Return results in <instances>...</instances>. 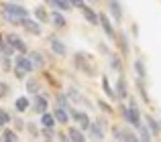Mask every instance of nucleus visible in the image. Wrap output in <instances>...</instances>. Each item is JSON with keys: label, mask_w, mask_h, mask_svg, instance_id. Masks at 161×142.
I'll use <instances>...</instances> for the list:
<instances>
[{"label": "nucleus", "mask_w": 161, "mask_h": 142, "mask_svg": "<svg viewBox=\"0 0 161 142\" xmlns=\"http://www.w3.org/2000/svg\"><path fill=\"white\" fill-rule=\"evenodd\" d=\"M120 116H122V120H125L129 126H133V128H137L139 124H143L141 122V110H139V106H137V102H135L133 98H129V106L126 104H120Z\"/></svg>", "instance_id": "f257e3e1"}, {"label": "nucleus", "mask_w": 161, "mask_h": 142, "mask_svg": "<svg viewBox=\"0 0 161 142\" xmlns=\"http://www.w3.org/2000/svg\"><path fill=\"white\" fill-rule=\"evenodd\" d=\"M2 12L8 16H14V18L23 20L29 16V10L23 6V4H19L16 0H6V2H2Z\"/></svg>", "instance_id": "f03ea898"}, {"label": "nucleus", "mask_w": 161, "mask_h": 142, "mask_svg": "<svg viewBox=\"0 0 161 142\" xmlns=\"http://www.w3.org/2000/svg\"><path fill=\"white\" fill-rule=\"evenodd\" d=\"M106 120L104 118H98V120H94V122H90V128H88V132H90V136L94 140H102L104 138V134H106Z\"/></svg>", "instance_id": "7ed1b4c3"}, {"label": "nucleus", "mask_w": 161, "mask_h": 142, "mask_svg": "<svg viewBox=\"0 0 161 142\" xmlns=\"http://www.w3.org/2000/svg\"><path fill=\"white\" fill-rule=\"evenodd\" d=\"M67 114H69V118H74L75 122H78V126H80V130L82 132H86L88 128H90V116L86 114V112H82V110H74V108H69L67 110Z\"/></svg>", "instance_id": "20e7f679"}, {"label": "nucleus", "mask_w": 161, "mask_h": 142, "mask_svg": "<svg viewBox=\"0 0 161 142\" xmlns=\"http://www.w3.org/2000/svg\"><path fill=\"white\" fill-rule=\"evenodd\" d=\"M98 24L102 27L104 35H106L108 39H112V41H114V37H116V28H114V24L110 23L108 14H104V12H100V14H98Z\"/></svg>", "instance_id": "39448f33"}, {"label": "nucleus", "mask_w": 161, "mask_h": 142, "mask_svg": "<svg viewBox=\"0 0 161 142\" xmlns=\"http://www.w3.org/2000/svg\"><path fill=\"white\" fill-rule=\"evenodd\" d=\"M4 41H6V43L10 45V47L14 49L16 53H27V43H25V41L20 39L19 35L10 33V35H6V37H4Z\"/></svg>", "instance_id": "423d86ee"}, {"label": "nucleus", "mask_w": 161, "mask_h": 142, "mask_svg": "<svg viewBox=\"0 0 161 142\" xmlns=\"http://www.w3.org/2000/svg\"><path fill=\"white\" fill-rule=\"evenodd\" d=\"M112 136L116 140H129V142H137L139 140V136L135 134L133 130H129V128H112Z\"/></svg>", "instance_id": "0eeeda50"}, {"label": "nucleus", "mask_w": 161, "mask_h": 142, "mask_svg": "<svg viewBox=\"0 0 161 142\" xmlns=\"http://www.w3.org/2000/svg\"><path fill=\"white\" fill-rule=\"evenodd\" d=\"M86 57H88L86 53H78V55H75V67L92 77V75H94V67L90 65V61H86Z\"/></svg>", "instance_id": "6e6552de"}, {"label": "nucleus", "mask_w": 161, "mask_h": 142, "mask_svg": "<svg viewBox=\"0 0 161 142\" xmlns=\"http://www.w3.org/2000/svg\"><path fill=\"white\" fill-rule=\"evenodd\" d=\"M14 67L27 71V73H31V71L35 69V67H33V63H31V59L27 57V53H19V55L14 57Z\"/></svg>", "instance_id": "1a4fd4ad"}, {"label": "nucleus", "mask_w": 161, "mask_h": 142, "mask_svg": "<svg viewBox=\"0 0 161 142\" xmlns=\"http://www.w3.org/2000/svg\"><path fill=\"white\" fill-rule=\"evenodd\" d=\"M49 108V102L45 95L41 94H35V98H33V112H37V114H43V112H47Z\"/></svg>", "instance_id": "9d476101"}, {"label": "nucleus", "mask_w": 161, "mask_h": 142, "mask_svg": "<svg viewBox=\"0 0 161 142\" xmlns=\"http://www.w3.org/2000/svg\"><path fill=\"white\" fill-rule=\"evenodd\" d=\"M106 4H108V10H110V14H112V18L116 20V23H120L122 20V4H120V0H106Z\"/></svg>", "instance_id": "9b49d317"}, {"label": "nucleus", "mask_w": 161, "mask_h": 142, "mask_svg": "<svg viewBox=\"0 0 161 142\" xmlns=\"http://www.w3.org/2000/svg\"><path fill=\"white\" fill-rule=\"evenodd\" d=\"M114 94H116L118 99H126V98H129V85H126L125 77H118L116 87H114Z\"/></svg>", "instance_id": "f8f14e48"}, {"label": "nucleus", "mask_w": 161, "mask_h": 142, "mask_svg": "<svg viewBox=\"0 0 161 142\" xmlns=\"http://www.w3.org/2000/svg\"><path fill=\"white\" fill-rule=\"evenodd\" d=\"M25 27V31L27 33H31V35H35V37H41V27H39V23H35V20H31L27 16V18H23V23H20Z\"/></svg>", "instance_id": "ddd939ff"}, {"label": "nucleus", "mask_w": 161, "mask_h": 142, "mask_svg": "<svg viewBox=\"0 0 161 142\" xmlns=\"http://www.w3.org/2000/svg\"><path fill=\"white\" fill-rule=\"evenodd\" d=\"M80 10H82L84 18H86L88 23L92 24V27H96V24H98V12H96L94 8H90V6H86V4H84V6L80 8Z\"/></svg>", "instance_id": "4468645a"}, {"label": "nucleus", "mask_w": 161, "mask_h": 142, "mask_svg": "<svg viewBox=\"0 0 161 142\" xmlns=\"http://www.w3.org/2000/svg\"><path fill=\"white\" fill-rule=\"evenodd\" d=\"M114 41L118 43V49H120V53L122 55H129L130 53V47H129V39H126V33H118L116 37H114Z\"/></svg>", "instance_id": "2eb2a0df"}, {"label": "nucleus", "mask_w": 161, "mask_h": 142, "mask_svg": "<svg viewBox=\"0 0 161 142\" xmlns=\"http://www.w3.org/2000/svg\"><path fill=\"white\" fill-rule=\"evenodd\" d=\"M145 122H147V128H149L151 136H157L159 132H161V122H159L157 118H153V116L147 114V116H145Z\"/></svg>", "instance_id": "dca6fc26"}, {"label": "nucleus", "mask_w": 161, "mask_h": 142, "mask_svg": "<svg viewBox=\"0 0 161 142\" xmlns=\"http://www.w3.org/2000/svg\"><path fill=\"white\" fill-rule=\"evenodd\" d=\"M27 57L31 59V63H33V67H35V69H39V67H45V55H43L41 51H31Z\"/></svg>", "instance_id": "f3484780"}, {"label": "nucleus", "mask_w": 161, "mask_h": 142, "mask_svg": "<svg viewBox=\"0 0 161 142\" xmlns=\"http://www.w3.org/2000/svg\"><path fill=\"white\" fill-rule=\"evenodd\" d=\"M51 51L55 53V55H61V57L67 55L65 43H63V41H59V39H55V37H51Z\"/></svg>", "instance_id": "a211bd4d"}, {"label": "nucleus", "mask_w": 161, "mask_h": 142, "mask_svg": "<svg viewBox=\"0 0 161 142\" xmlns=\"http://www.w3.org/2000/svg\"><path fill=\"white\" fill-rule=\"evenodd\" d=\"M29 106H31V102H29L27 95H20V98H16V99H14V110L19 112V114L27 112V110H29Z\"/></svg>", "instance_id": "6ab92c4d"}, {"label": "nucleus", "mask_w": 161, "mask_h": 142, "mask_svg": "<svg viewBox=\"0 0 161 142\" xmlns=\"http://www.w3.org/2000/svg\"><path fill=\"white\" fill-rule=\"evenodd\" d=\"M53 118H55V122H61V124H67L69 122V114H67V110L65 108H55V112H53Z\"/></svg>", "instance_id": "aec40b11"}, {"label": "nucleus", "mask_w": 161, "mask_h": 142, "mask_svg": "<svg viewBox=\"0 0 161 142\" xmlns=\"http://www.w3.org/2000/svg\"><path fill=\"white\" fill-rule=\"evenodd\" d=\"M67 140H71V142H84V140H86V136H84V132L78 130V128H69V130H67Z\"/></svg>", "instance_id": "412c9836"}, {"label": "nucleus", "mask_w": 161, "mask_h": 142, "mask_svg": "<svg viewBox=\"0 0 161 142\" xmlns=\"http://www.w3.org/2000/svg\"><path fill=\"white\" fill-rule=\"evenodd\" d=\"M45 2H49L51 6H55L57 10H61V12H69L71 10V4L67 2V0H45Z\"/></svg>", "instance_id": "4be33fe9"}, {"label": "nucleus", "mask_w": 161, "mask_h": 142, "mask_svg": "<svg viewBox=\"0 0 161 142\" xmlns=\"http://www.w3.org/2000/svg\"><path fill=\"white\" fill-rule=\"evenodd\" d=\"M135 71H137V77L139 79H147V69H145V63H143L141 57L135 59Z\"/></svg>", "instance_id": "5701e85b"}, {"label": "nucleus", "mask_w": 161, "mask_h": 142, "mask_svg": "<svg viewBox=\"0 0 161 142\" xmlns=\"http://www.w3.org/2000/svg\"><path fill=\"white\" fill-rule=\"evenodd\" d=\"M41 126H43V128H55V118H53V114L43 112V114H41Z\"/></svg>", "instance_id": "b1692460"}, {"label": "nucleus", "mask_w": 161, "mask_h": 142, "mask_svg": "<svg viewBox=\"0 0 161 142\" xmlns=\"http://www.w3.org/2000/svg\"><path fill=\"white\" fill-rule=\"evenodd\" d=\"M137 89H139V95L145 104H149V94H147V87H145V79H139L137 77Z\"/></svg>", "instance_id": "393cba45"}, {"label": "nucleus", "mask_w": 161, "mask_h": 142, "mask_svg": "<svg viewBox=\"0 0 161 142\" xmlns=\"http://www.w3.org/2000/svg\"><path fill=\"white\" fill-rule=\"evenodd\" d=\"M102 89H104V94H106L110 99H116V94H114V87L110 85L108 77H102Z\"/></svg>", "instance_id": "a878e982"}, {"label": "nucleus", "mask_w": 161, "mask_h": 142, "mask_svg": "<svg viewBox=\"0 0 161 142\" xmlns=\"http://www.w3.org/2000/svg\"><path fill=\"white\" fill-rule=\"evenodd\" d=\"M35 18L39 20V23H47V20H49L47 8H45V6H37V8H35Z\"/></svg>", "instance_id": "bb28decb"}, {"label": "nucleus", "mask_w": 161, "mask_h": 142, "mask_svg": "<svg viewBox=\"0 0 161 142\" xmlns=\"http://www.w3.org/2000/svg\"><path fill=\"white\" fill-rule=\"evenodd\" d=\"M137 130H139V140H143V142H149L153 136H151V132H149V128L147 126H143V124H139L137 126Z\"/></svg>", "instance_id": "cd10ccee"}, {"label": "nucleus", "mask_w": 161, "mask_h": 142, "mask_svg": "<svg viewBox=\"0 0 161 142\" xmlns=\"http://www.w3.org/2000/svg\"><path fill=\"white\" fill-rule=\"evenodd\" d=\"M53 24L57 28H63L67 24V20H65V16L61 14V10H57V12H53Z\"/></svg>", "instance_id": "c85d7f7f"}, {"label": "nucleus", "mask_w": 161, "mask_h": 142, "mask_svg": "<svg viewBox=\"0 0 161 142\" xmlns=\"http://www.w3.org/2000/svg\"><path fill=\"white\" fill-rule=\"evenodd\" d=\"M110 69H114L116 73H122V61L118 55H110Z\"/></svg>", "instance_id": "c756f323"}, {"label": "nucleus", "mask_w": 161, "mask_h": 142, "mask_svg": "<svg viewBox=\"0 0 161 142\" xmlns=\"http://www.w3.org/2000/svg\"><path fill=\"white\" fill-rule=\"evenodd\" d=\"M0 53H2V55H6V57H12V55H14V49H12L10 45L2 39V41H0Z\"/></svg>", "instance_id": "7c9ffc66"}, {"label": "nucleus", "mask_w": 161, "mask_h": 142, "mask_svg": "<svg viewBox=\"0 0 161 142\" xmlns=\"http://www.w3.org/2000/svg\"><path fill=\"white\" fill-rule=\"evenodd\" d=\"M39 89H41V85H39V81H37V79H29L27 81V91L29 94H39Z\"/></svg>", "instance_id": "2f4dec72"}, {"label": "nucleus", "mask_w": 161, "mask_h": 142, "mask_svg": "<svg viewBox=\"0 0 161 142\" xmlns=\"http://www.w3.org/2000/svg\"><path fill=\"white\" fill-rule=\"evenodd\" d=\"M2 130H4V128H2ZM2 140L4 142H16L19 136H16V132H12V130H4L2 132Z\"/></svg>", "instance_id": "473e14b6"}, {"label": "nucleus", "mask_w": 161, "mask_h": 142, "mask_svg": "<svg viewBox=\"0 0 161 142\" xmlns=\"http://www.w3.org/2000/svg\"><path fill=\"white\" fill-rule=\"evenodd\" d=\"M57 106L59 108H65V110H69V102H67V98H65V94H57Z\"/></svg>", "instance_id": "72a5a7b5"}, {"label": "nucleus", "mask_w": 161, "mask_h": 142, "mask_svg": "<svg viewBox=\"0 0 161 142\" xmlns=\"http://www.w3.org/2000/svg\"><path fill=\"white\" fill-rule=\"evenodd\" d=\"M96 104H98V108L104 112V114H112V106H110L108 102H104V99H98Z\"/></svg>", "instance_id": "f704fd0d"}, {"label": "nucleus", "mask_w": 161, "mask_h": 142, "mask_svg": "<svg viewBox=\"0 0 161 142\" xmlns=\"http://www.w3.org/2000/svg\"><path fill=\"white\" fill-rule=\"evenodd\" d=\"M0 14H2V18L6 20V23H10V24H14V27H19L20 23H23V20H19V18H14V16H8V14H4V12H0Z\"/></svg>", "instance_id": "c9c22d12"}, {"label": "nucleus", "mask_w": 161, "mask_h": 142, "mask_svg": "<svg viewBox=\"0 0 161 142\" xmlns=\"http://www.w3.org/2000/svg\"><path fill=\"white\" fill-rule=\"evenodd\" d=\"M0 120H2L4 124H8V122H10V120H12V116L8 114V112L4 110V108H0Z\"/></svg>", "instance_id": "e433bc0d"}, {"label": "nucleus", "mask_w": 161, "mask_h": 142, "mask_svg": "<svg viewBox=\"0 0 161 142\" xmlns=\"http://www.w3.org/2000/svg\"><path fill=\"white\" fill-rule=\"evenodd\" d=\"M41 134H43V138H47V140H53L55 138L53 128H43V130H41Z\"/></svg>", "instance_id": "4c0bfd02"}, {"label": "nucleus", "mask_w": 161, "mask_h": 142, "mask_svg": "<svg viewBox=\"0 0 161 142\" xmlns=\"http://www.w3.org/2000/svg\"><path fill=\"white\" fill-rule=\"evenodd\" d=\"M25 126L29 128V132H31L33 136H39V130H37V124H33V122H29V124H25Z\"/></svg>", "instance_id": "58836bf2"}, {"label": "nucleus", "mask_w": 161, "mask_h": 142, "mask_svg": "<svg viewBox=\"0 0 161 142\" xmlns=\"http://www.w3.org/2000/svg\"><path fill=\"white\" fill-rule=\"evenodd\" d=\"M67 2L71 4V8H82L84 4H86V2H84V0H67Z\"/></svg>", "instance_id": "ea45409f"}, {"label": "nucleus", "mask_w": 161, "mask_h": 142, "mask_svg": "<svg viewBox=\"0 0 161 142\" xmlns=\"http://www.w3.org/2000/svg\"><path fill=\"white\" fill-rule=\"evenodd\" d=\"M14 75H16L19 79H25L29 73H27V71H23V69H19V67H14Z\"/></svg>", "instance_id": "a19ab883"}, {"label": "nucleus", "mask_w": 161, "mask_h": 142, "mask_svg": "<svg viewBox=\"0 0 161 142\" xmlns=\"http://www.w3.org/2000/svg\"><path fill=\"white\" fill-rule=\"evenodd\" d=\"M8 95V85L6 83H0V98H6Z\"/></svg>", "instance_id": "79ce46f5"}, {"label": "nucleus", "mask_w": 161, "mask_h": 142, "mask_svg": "<svg viewBox=\"0 0 161 142\" xmlns=\"http://www.w3.org/2000/svg\"><path fill=\"white\" fill-rule=\"evenodd\" d=\"M2 128H4V122H2V120H0V130H2Z\"/></svg>", "instance_id": "37998d69"}, {"label": "nucleus", "mask_w": 161, "mask_h": 142, "mask_svg": "<svg viewBox=\"0 0 161 142\" xmlns=\"http://www.w3.org/2000/svg\"><path fill=\"white\" fill-rule=\"evenodd\" d=\"M88 2H96V0H88Z\"/></svg>", "instance_id": "c03bdc74"}, {"label": "nucleus", "mask_w": 161, "mask_h": 142, "mask_svg": "<svg viewBox=\"0 0 161 142\" xmlns=\"http://www.w3.org/2000/svg\"><path fill=\"white\" fill-rule=\"evenodd\" d=\"M2 39H4V37H2V35H0V41H2Z\"/></svg>", "instance_id": "a18cd8bd"}]
</instances>
